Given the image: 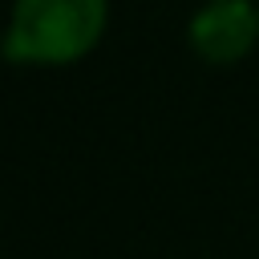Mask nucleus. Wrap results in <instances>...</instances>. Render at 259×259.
Segmentation results:
<instances>
[{
  "label": "nucleus",
  "instance_id": "obj_1",
  "mask_svg": "<svg viewBox=\"0 0 259 259\" xmlns=\"http://www.w3.org/2000/svg\"><path fill=\"white\" fill-rule=\"evenodd\" d=\"M109 24V0H12L0 57L24 69H65L85 61Z\"/></svg>",
  "mask_w": 259,
  "mask_h": 259
},
{
  "label": "nucleus",
  "instance_id": "obj_2",
  "mask_svg": "<svg viewBox=\"0 0 259 259\" xmlns=\"http://www.w3.org/2000/svg\"><path fill=\"white\" fill-rule=\"evenodd\" d=\"M190 49L210 65H235L259 45L255 0H206L186 24Z\"/></svg>",
  "mask_w": 259,
  "mask_h": 259
}]
</instances>
